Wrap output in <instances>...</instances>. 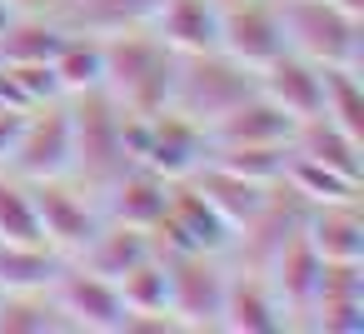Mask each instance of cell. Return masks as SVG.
Masks as SVG:
<instances>
[{
	"label": "cell",
	"instance_id": "cell-1",
	"mask_svg": "<svg viewBox=\"0 0 364 334\" xmlns=\"http://www.w3.org/2000/svg\"><path fill=\"white\" fill-rule=\"evenodd\" d=\"M105 45V95L130 110V115H155L170 105V80H175V50L150 31V26H135V31H110L100 36Z\"/></svg>",
	"mask_w": 364,
	"mask_h": 334
},
{
	"label": "cell",
	"instance_id": "cell-2",
	"mask_svg": "<svg viewBox=\"0 0 364 334\" xmlns=\"http://www.w3.org/2000/svg\"><path fill=\"white\" fill-rule=\"evenodd\" d=\"M284 50L314 65H364V16L339 11L334 0H274Z\"/></svg>",
	"mask_w": 364,
	"mask_h": 334
},
{
	"label": "cell",
	"instance_id": "cell-3",
	"mask_svg": "<svg viewBox=\"0 0 364 334\" xmlns=\"http://www.w3.org/2000/svg\"><path fill=\"white\" fill-rule=\"evenodd\" d=\"M245 95H255V70H245L225 50H200V55L175 60V80H170V110L175 115L210 125L230 105H240Z\"/></svg>",
	"mask_w": 364,
	"mask_h": 334
},
{
	"label": "cell",
	"instance_id": "cell-4",
	"mask_svg": "<svg viewBox=\"0 0 364 334\" xmlns=\"http://www.w3.org/2000/svg\"><path fill=\"white\" fill-rule=\"evenodd\" d=\"M70 105V175L85 180V190H105L130 160L120 145V105L105 90L65 95Z\"/></svg>",
	"mask_w": 364,
	"mask_h": 334
},
{
	"label": "cell",
	"instance_id": "cell-5",
	"mask_svg": "<svg viewBox=\"0 0 364 334\" xmlns=\"http://www.w3.org/2000/svg\"><path fill=\"white\" fill-rule=\"evenodd\" d=\"M50 304L60 309L65 329H85V334H125V299L115 289V279L85 269V264H60L55 279L46 284Z\"/></svg>",
	"mask_w": 364,
	"mask_h": 334
},
{
	"label": "cell",
	"instance_id": "cell-6",
	"mask_svg": "<svg viewBox=\"0 0 364 334\" xmlns=\"http://www.w3.org/2000/svg\"><path fill=\"white\" fill-rule=\"evenodd\" d=\"M6 170L16 180H65L70 175V105H65V95L26 110Z\"/></svg>",
	"mask_w": 364,
	"mask_h": 334
},
{
	"label": "cell",
	"instance_id": "cell-7",
	"mask_svg": "<svg viewBox=\"0 0 364 334\" xmlns=\"http://www.w3.org/2000/svg\"><path fill=\"white\" fill-rule=\"evenodd\" d=\"M165 279H170V314L180 329H220V304H225V269L215 254H160Z\"/></svg>",
	"mask_w": 364,
	"mask_h": 334
},
{
	"label": "cell",
	"instance_id": "cell-8",
	"mask_svg": "<svg viewBox=\"0 0 364 334\" xmlns=\"http://www.w3.org/2000/svg\"><path fill=\"white\" fill-rule=\"evenodd\" d=\"M26 185H31V205H36L46 249H55V254H80L85 239L100 230L105 215H100L80 190H70L65 180H26Z\"/></svg>",
	"mask_w": 364,
	"mask_h": 334
},
{
	"label": "cell",
	"instance_id": "cell-9",
	"mask_svg": "<svg viewBox=\"0 0 364 334\" xmlns=\"http://www.w3.org/2000/svg\"><path fill=\"white\" fill-rule=\"evenodd\" d=\"M205 155H210L205 125H195V120H185V115H175L165 105V110H155L145 120V150H140L135 165H145V170H155L160 180L175 185V180H190L205 165Z\"/></svg>",
	"mask_w": 364,
	"mask_h": 334
},
{
	"label": "cell",
	"instance_id": "cell-10",
	"mask_svg": "<svg viewBox=\"0 0 364 334\" xmlns=\"http://www.w3.org/2000/svg\"><path fill=\"white\" fill-rule=\"evenodd\" d=\"M220 50L240 60L245 70H264L284 50L274 0H230V6H220Z\"/></svg>",
	"mask_w": 364,
	"mask_h": 334
},
{
	"label": "cell",
	"instance_id": "cell-11",
	"mask_svg": "<svg viewBox=\"0 0 364 334\" xmlns=\"http://www.w3.org/2000/svg\"><path fill=\"white\" fill-rule=\"evenodd\" d=\"M255 90L264 100H274L294 125L299 120H314L324 110V65L294 55V50H279L264 70H255Z\"/></svg>",
	"mask_w": 364,
	"mask_h": 334
},
{
	"label": "cell",
	"instance_id": "cell-12",
	"mask_svg": "<svg viewBox=\"0 0 364 334\" xmlns=\"http://www.w3.org/2000/svg\"><path fill=\"white\" fill-rule=\"evenodd\" d=\"M319 269H324V259L309 249L304 235H294V239L259 269V274L269 279V289H274V299H279V309H284L289 324H304V319H309L314 294H319Z\"/></svg>",
	"mask_w": 364,
	"mask_h": 334
},
{
	"label": "cell",
	"instance_id": "cell-13",
	"mask_svg": "<svg viewBox=\"0 0 364 334\" xmlns=\"http://www.w3.org/2000/svg\"><path fill=\"white\" fill-rule=\"evenodd\" d=\"M220 329L230 334H279L289 329L269 279L259 269H240V274H225V304H220Z\"/></svg>",
	"mask_w": 364,
	"mask_h": 334
},
{
	"label": "cell",
	"instance_id": "cell-14",
	"mask_svg": "<svg viewBox=\"0 0 364 334\" xmlns=\"http://www.w3.org/2000/svg\"><path fill=\"white\" fill-rule=\"evenodd\" d=\"M205 135H210V145H289L294 120H289L274 100H264V95L255 90V95H245L240 105H230L220 120H210Z\"/></svg>",
	"mask_w": 364,
	"mask_h": 334
},
{
	"label": "cell",
	"instance_id": "cell-15",
	"mask_svg": "<svg viewBox=\"0 0 364 334\" xmlns=\"http://www.w3.org/2000/svg\"><path fill=\"white\" fill-rule=\"evenodd\" d=\"M100 195H105V220L150 230V225L165 215V205H170V180H160V175L145 170V165H125Z\"/></svg>",
	"mask_w": 364,
	"mask_h": 334
},
{
	"label": "cell",
	"instance_id": "cell-16",
	"mask_svg": "<svg viewBox=\"0 0 364 334\" xmlns=\"http://www.w3.org/2000/svg\"><path fill=\"white\" fill-rule=\"evenodd\" d=\"M150 31L175 55L220 50V0H165V6L150 16Z\"/></svg>",
	"mask_w": 364,
	"mask_h": 334
},
{
	"label": "cell",
	"instance_id": "cell-17",
	"mask_svg": "<svg viewBox=\"0 0 364 334\" xmlns=\"http://www.w3.org/2000/svg\"><path fill=\"white\" fill-rule=\"evenodd\" d=\"M299 235L309 239V249H314L319 259H364L359 200H349V205H309Z\"/></svg>",
	"mask_w": 364,
	"mask_h": 334
},
{
	"label": "cell",
	"instance_id": "cell-18",
	"mask_svg": "<svg viewBox=\"0 0 364 334\" xmlns=\"http://www.w3.org/2000/svg\"><path fill=\"white\" fill-rule=\"evenodd\" d=\"M190 185L215 205V215H220L230 230H245V225L259 215V205L269 200V190H274V185L240 180V175H230V170H225V165H215V160H205V165L190 175Z\"/></svg>",
	"mask_w": 364,
	"mask_h": 334
},
{
	"label": "cell",
	"instance_id": "cell-19",
	"mask_svg": "<svg viewBox=\"0 0 364 334\" xmlns=\"http://www.w3.org/2000/svg\"><path fill=\"white\" fill-rule=\"evenodd\" d=\"M289 150L304 155V160H319V165H329V170H339V175L364 180V140H354L349 130H339V125L324 120V115L299 120L294 135H289Z\"/></svg>",
	"mask_w": 364,
	"mask_h": 334
},
{
	"label": "cell",
	"instance_id": "cell-20",
	"mask_svg": "<svg viewBox=\"0 0 364 334\" xmlns=\"http://www.w3.org/2000/svg\"><path fill=\"white\" fill-rule=\"evenodd\" d=\"M145 254H155L150 249V235L145 230H135V225H115V220H100V230L85 239V249L75 254L85 269H95V274H105V279H120L130 264H140Z\"/></svg>",
	"mask_w": 364,
	"mask_h": 334
},
{
	"label": "cell",
	"instance_id": "cell-21",
	"mask_svg": "<svg viewBox=\"0 0 364 334\" xmlns=\"http://www.w3.org/2000/svg\"><path fill=\"white\" fill-rule=\"evenodd\" d=\"M279 185H284V190L309 210V205H349V200H359V185H364V180L339 175V170H329V165L304 160V155H294V150H289Z\"/></svg>",
	"mask_w": 364,
	"mask_h": 334
},
{
	"label": "cell",
	"instance_id": "cell-22",
	"mask_svg": "<svg viewBox=\"0 0 364 334\" xmlns=\"http://www.w3.org/2000/svg\"><path fill=\"white\" fill-rule=\"evenodd\" d=\"M50 70H55L60 95L100 90V85H105V45H100V36H90V31H65V41H60V50H55V60H50Z\"/></svg>",
	"mask_w": 364,
	"mask_h": 334
},
{
	"label": "cell",
	"instance_id": "cell-23",
	"mask_svg": "<svg viewBox=\"0 0 364 334\" xmlns=\"http://www.w3.org/2000/svg\"><path fill=\"white\" fill-rule=\"evenodd\" d=\"M165 0H65V26L70 31H90V36H110V31H135L150 26V16Z\"/></svg>",
	"mask_w": 364,
	"mask_h": 334
},
{
	"label": "cell",
	"instance_id": "cell-24",
	"mask_svg": "<svg viewBox=\"0 0 364 334\" xmlns=\"http://www.w3.org/2000/svg\"><path fill=\"white\" fill-rule=\"evenodd\" d=\"M70 26L50 21V16H16L6 31H0V60L11 65H50L60 41Z\"/></svg>",
	"mask_w": 364,
	"mask_h": 334
},
{
	"label": "cell",
	"instance_id": "cell-25",
	"mask_svg": "<svg viewBox=\"0 0 364 334\" xmlns=\"http://www.w3.org/2000/svg\"><path fill=\"white\" fill-rule=\"evenodd\" d=\"M60 269L55 249L41 244H6L0 239V294H21V289H46Z\"/></svg>",
	"mask_w": 364,
	"mask_h": 334
},
{
	"label": "cell",
	"instance_id": "cell-26",
	"mask_svg": "<svg viewBox=\"0 0 364 334\" xmlns=\"http://www.w3.org/2000/svg\"><path fill=\"white\" fill-rule=\"evenodd\" d=\"M115 289H120L130 314H170V279H165V259L160 254H145L140 264H130L115 279Z\"/></svg>",
	"mask_w": 364,
	"mask_h": 334
},
{
	"label": "cell",
	"instance_id": "cell-27",
	"mask_svg": "<svg viewBox=\"0 0 364 334\" xmlns=\"http://www.w3.org/2000/svg\"><path fill=\"white\" fill-rule=\"evenodd\" d=\"M60 329H65V319L46 289L0 294V334H60Z\"/></svg>",
	"mask_w": 364,
	"mask_h": 334
},
{
	"label": "cell",
	"instance_id": "cell-28",
	"mask_svg": "<svg viewBox=\"0 0 364 334\" xmlns=\"http://www.w3.org/2000/svg\"><path fill=\"white\" fill-rule=\"evenodd\" d=\"M324 120H334L339 130H349L354 140H364V85L359 70L349 65H324Z\"/></svg>",
	"mask_w": 364,
	"mask_h": 334
},
{
	"label": "cell",
	"instance_id": "cell-29",
	"mask_svg": "<svg viewBox=\"0 0 364 334\" xmlns=\"http://www.w3.org/2000/svg\"><path fill=\"white\" fill-rule=\"evenodd\" d=\"M215 165H225L230 175L240 180H255V185H279L284 175V160H289V145H210Z\"/></svg>",
	"mask_w": 364,
	"mask_h": 334
},
{
	"label": "cell",
	"instance_id": "cell-30",
	"mask_svg": "<svg viewBox=\"0 0 364 334\" xmlns=\"http://www.w3.org/2000/svg\"><path fill=\"white\" fill-rule=\"evenodd\" d=\"M0 239L6 244H41V220H36V205H31V185L16 180V175H0Z\"/></svg>",
	"mask_w": 364,
	"mask_h": 334
},
{
	"label": "cell",
	"instance_id": "cell-31",
	"mask_svg": "<svg viewBox=\"0 0 364 334\" xmlns=\"http://www.w3.org/2000/svg\"><path fill=\"white\" fill-rule=\"evenodd\" d=\"M21 120H26V115H16V110H0V165H6V160H11V150H16Z\"/></svg>",
	"mask_w": 364,
	"mask_h": 334
},
{
	"label": "cell",
	"instance_id": "cell-32",
	"mask_svg": "<svg viewBox=\"0 0 364 334\" xmlns=\"http://www.w3.org/2000/svg\"><path fill=\"white\" fill-rule=\"evenodd\" d=\"M60 6H65V0H11L16 16H55Z\"/></svg>",
	"mask_w": 364,
	"mask_h": 334
},
{
	"label": "cell",
	"instance_id": "cell-33",
	"mask_svg": "<svg viewBox=\"0 0 364 334\" xmlns=\"http://www.w3.org/2000/svg\"><path fill=\"white\" fill-rule=\"evenodd\" d=\"M11 21H16V11H11V0H0V31H6Z\"/></svg>",
	"mask_w": 364,
	"mask_h": 334
},
{
	"label": "cell",
	"instance_id": "cell-34",
	"mask_svg": "<svg viewBox=\"0 0 364 334\" xmlns=\"http://www.w3.org/2000/svg\"><path fill=\"white\" fill-rule=\"evenodd\" d=\"M220 6H230V0H220Z\"/></svg>",
	"mask_w": 364,
	"mask_h": 334
}]
</instances>
